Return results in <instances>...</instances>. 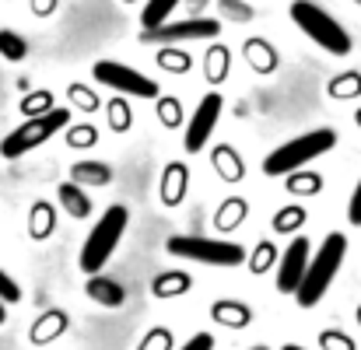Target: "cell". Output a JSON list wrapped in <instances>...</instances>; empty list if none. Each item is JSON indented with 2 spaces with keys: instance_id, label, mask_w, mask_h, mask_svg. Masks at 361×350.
Wrapping results in <instances>:
<instances>
[{
  "instance_id": "obj_11",
  "label": "cell",
  "mask_w": 361,
  "mask_h": 350,
  "mask_svg": "<svg viewBox=\"0 0 361 350\" xmlns=\"http://www.w3.org/2000/svg\"><path fill=\"white\" fill-rule=\"evenodd\" d=\"M190 193V168L183 161H169L165 172H161V186H158V196L165 207H179Z\"/></svg>"
},
{
  "instance_id": "obj_8",
  "label": "cell",
  "mask_w": 361,
  "mask_h": 350,
  "mask_svg": "<svg viewBox=\"0 0 361 350\" xmlns=\"http://www.w3.org/2000/svg\"><path fill=\"white\" fill-rule=\"evenodd\" d=\"M221 32L218 18H186V21H165L151 32H140V42H158V46H172V42H193V39H214Z\"/></svg>"
},
{
  "instance_id": "obj_20",
  "label": "cell",
  "mask_w": 361,
  "mask_h": 350,
  "mask_svg": "<svg viewBox=\"0 0 361 350\" xmlns=\"http://www.w3.org/2000/svg\"><path fill=\"white\" fill-rule=\"evenodd\" d=\"M305 221H309L305 207H302V204H288V207H281V211L270 218V228L277 235H291V238H295V235L305 228Z\"/></svg>"
},
{
  "instance_id": "obj_4",
  "label": "cell",
  "mask_w": 361,
  "mask_h": 350,
  "mask_svg": "<svg viewBox=\"0 0 361 350\" xmlns=\"http://www.w3.org/2000/svg\"><path fill=\"white\" fill-rule=\"evenodd\" d=\"M291 21L316 42V46H323L326 53H334V56H348L355 46H351V35L344 32V25L337 21V18H330L319 4H312V0H295L291 4Z\"/></svg>"
},
{
  "instance_id": "obj_33",
  "label": "cell",
  "mask_w": 361,
  "mask_h": 350,
  "mask_svg": "<svg viewBox=\"0 0 361 350\" xmlns=\"http://www.w3.org/2000/svg\"><path fill=\"white\" fill-rule=\"evenodd\" d=\"M319 347L323 350H358V344L344 330H323L319 333Z\"/></svg>"
},
{
  "instance_id": "obj_24",
  "label": "cell",
  "mask_w": 361,
  "mask_h": 350,
  "mask_svg": "<svg viewBox=\"0 0 361 350\" xmlns=\"http://www.w3.org/2000/svg\"><path fill=\"white\" fill-rule=\"evenodd\" d=\"M281 259V252H277V245L274 242H256V249L245 256V266H249V273L252 277H263V273H270L274 270V263Z\"/></svg>"
},
{
  "instance_id": "obj_27",
  "label": "cell",
  "mask_w": 361,
  "mask_h": 350,
  "mask_svg": "<svg viewBox=\"0 0 361 350\" xmlns=\"http://www.w3.org/2000/svg\"><path fill=\"white\" fill-rule=\"evenodd\" d=\"M326 95L337 99V102H348V99H358L361 95V74L358 70H348V74H337L330 85H326Z\"/></svg>"
},
{
  "instance_id": "obj_25",
  "label": "cell",
  "mask_w": 361,
  "mask_h": 350,
  "mask_svg": "<svg viewBox=\"0 0 361 350\" xmlns=\"http://www.w3.org/2000/svg\"><path fill=\"white\" fill-rule=\"evenodd\" d=\"M56 232V211L46 204V200H39L35 207H32V218H28V235L32 238H49V235Z\"/></svg>"
},
{
  "instance_id": "obj_32",
  "label": "cell",
  "mask_w": 361,
  "mask_h": 350,
  "mask_svg": "<svg viewBox=\"0 0 361 350\" xmlns=\"http://www.w3.org/2000/svg\"><path fill=\"white\" fill-rule=\"evenodd\" d=\"M154 102H158V119H161V126H169V130L183 126V106H179L176 99H154Z\"/></svg>"
},
{
  "instance_id": "obj_10",
  "label": "cell",
  "mask_w": 361,
  "mask_h": 350,
  "mask_svg": "<svg viewBox=\"0 0 361 350\" xmlns=\"http://www.w3.org/2000/svg\"><path fill=\"white\" fill-rule=\"evenodd\" d=\"M309 259H312L309 238H305V235H295L291 245H288V249L281 252V259H277V291H281V294H295V291H298Z\"/></svg>"
},
{
  "instance_id": "obj_45",
  "label": "cell",
  "mask_w": 361,
  "mask_h": 350,
  "mask_svg": "<svg viewBox=\"0 0 361 350\" xmlns=\"http://www.w3.org/2000/svg\"><path fill=\"white\" fill-rule=\"evenodd\" d=\"M0 323H4V308H0Z\"/></svg>"
},
{
  "instance_id": "obj_41",
  "label": "cell",
  "mask_w": 361,
  "mask_h": 350,
  "mask_svg": "<svg viewBox=\"0 0 361 350\" xmlns=\"http://www.w3.org/2000/svg\"><path fill=\"white\" fill-rule=\"evenodd\" d=\"M56 7V0H35V14H49Z\"/></svg>"
},
{
  "instance_id": "obj_23",
  "label": "cell",
  "mask_w": 361,
  "mask_h": 350,
  "mask_svg": "<svg viewBox=\"0 0 361 350\" xmlns=\"http://www.w3.org/2000/svg\"><path fill=\"white\" fill-rule=\"evenodd\" d=\"M204 70H207V81H211V85H221V81L228 77V70H232V53H228V46L214 42V46L207 49V56H204Z\"/></svg>"
},
{
  "instance_id": "obj_44",
  "label": "cell",
  "mask_w": 361,
  "mask_h": 350,
  "mask_svg": "<svg viewBox=\"0 0 361 350\" xmlns=\"http://www.w3.org/2000/svg\"><path fill=\"white\" fill-rule=\"evenodd\" d=\"M355 315H358V330H361V305H358V312H355Z\"/></svg>"
},
{
  "instance_id": "obj_5",
  "label": "cell",
  "mask_w": 361,
  "mask_h": 350,
  "mask_svg": "<svg viewBox=\"0 0 361 350\" xmlns=\"http://www.w3.org/2000/svg\"><path fill=\"white\" fill-rule=\"evenodd\" d=\"M169 256L190 259V263H204V266H242L245 263V249L239 242H225V238H200V235H172L165 242Z\"/></svg>"
},
{
  "instance_id": "obj_42",
  "label": "cell",
  "mask_w": 361,
  "mask_h": 350,
  "mask_svg": "<svg viewBox=\"0 0 361 350\" xmlns=\"http://www.w3.org/2000/svg\"><path fill=\"white\" fill-rule=\"evenodd\" d=\"M281 350H305V347H298V344H284Z\"/></svg>"
},
{
  "instance_id": "obj_43",
  "label": "cell",
  "mask_w": 361,
  "mask_h": 350,
  "mask_svg": "<svg viewBox=\"0 0 361 350\" xmlns=\"http://www.w3.org/2000/svg\"><path fill=\"white\" fill-rule=\"evenodd\" d=\"M355 123H358V130H361V109H358V113H355Z\"/></svg>"
},
{
  "instance_id": "obj_15",
  "label": "cell",
  "mask_w": 361,
  "mask_h": 350,
  "mask_svg": "<svg viewBox=\"0 0 361 350\" xmlns=\"http://www.w3.org/2000/svg\"><path fill=\"white\" fill-rule=\"evenodd\" d=\"M67 326H71V315H67L63 308H49L42 319H35V326H32V344L46 347V344L60 340V337L67 333Z\"/></svg>"
},
{
  "instance_id": "obj_30",
  "label": "cell",
  "mask_w": 361,
  "mask_h": 350,
  "mask_svg": "<svg viewBox=\"0 0 361 350\" xmlns=\"http://www.w3.org/2000/svg\"><path fill=\"white\" fill-rule=\"evenodd\" d=\"M106 123H109V130H113V133H126V130L133 126V113H130V106H126L123 99H113V102L106 106Z\"/></svg>"
},
{
  "instance_id": "obj_21",
  "label": "cell",
  "mask_w": 361,
  "mask_h": 350,
  "mask_svg": "<svg viewBox=\"0 0 361 350\" xmlns=\"http://www.w3.org/2000/svg\"><path fill=\"white\" fill-rule=\"evenodd\" d=\"M284 189H288L291 196L309 200V196L323 193V175H319V172H305V168H298V172L284 175Z\"/></svg>"
},
{
  "instance_id": "obj_29",
  "label": "cell",
  "mask_w": 361,
  "mask_h": 350,
  "mask_svg": "<svg viewBox=\"0 0 361 350\" xmlns=\"http://www.w3.org/2000/svg\"><path fill=\"white\" fill-rule=\"evenodd\" d=\"M0 56H4V60H11V63H21V60L28 56V46H25V39H21L18 32L4 28V32H0Z\"/></svg>"
},
{
  "instance_id": "obj_16",
  "label": "cell",
  "mask_w": 361,
  "mask_h": 350,
  "mask_svg": "<svg viewBox=\"0 0 361 350\" xmlns=\"http://www.w3.org/2000/svg\"><path fill=\"white\" fill-rule=\"evenodd\" d=\"M245 218H249V200L245 196H225L214 211V228L218 232H235V228L245 225Z\"/></svg>"
},
{
  "instance_id": "obj_12",
  "label": "cell",
  "mask_w": 361,
  "mask_h": 350,
  "mask_svg": "<svg viewBox=\"0 0 361 350\" xmlns=\"http://www.w3.org/2000/svg\"><path fill=\"white\" fill-rule=\"evenodd\" d=\"M211 319L225 330H245L252 323V308L245 301H235V298H218L211 305Z\"/></svg>"
},
{
  "instance_id": "obj_31",
  "label": "cell",
  "mask_w": 361,
  "mask_h": 350,
  "mask_svg": "<svg viewBox=\"0 0 361 350\" xmlns=\"http://www.w3.org/2000/svg\"><path fill=\"white\" fill-rule=\"evenodd\" d=\"M172 347H176V340H172V330H165V326L147 330V337L137 344V350H172Z\"/></svg>"
},
{
  "instance_id": "obj_18",
  "label": "cell",
  "mask_w": 361,
  "mask_h": 350,
  "mask_svg": "<svg viewBox=\"0 0 361 350\" xmlns=\"http://www.w3.org/2000/svg\"><path fill=\"white\" fill-rule=\"evenodd\" d=\"M242 53H245V63H249L256 74H274V70H277V49H274L270 42H263V39H245Z\"/></svg>"
},
{
  "instance_id": "obj_48",
  "label": "cell",
  "mask_w": 361,
  "mask_h": 350,
  "mask_svg": "<svg viewBox=\"0 0 361 350\" xmlns=\"http://www.w3.org/2000/svg\"><path fill=\"white\" fill-rule=\"evenodd\" d=\"M358 4H361V0H358Z\"/></svg>"
},
{
  "instance_id": "obj_2",
  "label": "cell",
  "mask_w": 361,
  "mask_h": 350,
  "mask_svg": "<svg viewBox=\"0 0 361 350\" xmlns=\"http://www.w3.org/2000/svg\"><path fill=\"white\" fill-rule=\"evenodd\" d=\"M334 147H337V130H330V126L309 130V133H302V137L281 144L277 151H270V154L263 158V175H270V179H277V175H291V172L305 168L309 161L330 154Z\"/></svg>"
},
{
  "instance_id": "obj_22",
  "label": "cell",
  "mask_w": 361,
  "mask_h": 350,
  "mask_svg": "<svg viewBox=\"0 0 361 350\" xmlns=\"http://www.w3.org/2000/svg\"><path fill=\"white\" fill-rule=\"evenodd\" d=\"M56 196H60V204H63V211H67L71 218L85 221V218L92 214V200H88V193H85L81 186H74V182H63V186L56 189Z\"/></svg>"
},
{
  "instance_id": "obj_28",
  "label": "cell",
  "mask_w": 361,
  "mask_h": 350,
  "mask_svg": "<svg viewBox=\"0 0 361 350\" xmlns=\"http://www.w3.org/2000/svg\"><path fill=\"white\" fill-rule=\"evenodd\" d=\"M158 67H161V70H169V74H190L193 60H190V53H183V49L161 46V53H158Z\"/></svg>"
},
{
  "instance_id": "obj_6",
  "label": "cell",
  "mask_w": 361,
  "mask_h": 350,
  "mask_svg": "<svg viewBox=\"0 0 361 350\" xmlns=\"http://www.w3.org/2000/svg\"><path fill=\"white\" fill-rule=\"evenodd\" d=\"M71 126V109H49V113H42V116H32L25 119L18 130H11L7 137H4V144H0V154L11 161V158H21V154H28V151H35L39 144H46L53 133H60V130H67Z\"/></svg>"
},
{
  "instance_id": "obj_47",
  "label": "cell",
  "mask_w": 361,
  "mask_h": 350,
  "mask_svg": "<svg viewBox=\"0 0 361 350\" xmlns=\"http://www.w3.org/2000/svg\"><path fill=\"white\" fill-rule=\"evenodd\" d=\"M126 4H133V0H126Z\"/></svg>"
},
{
  "instance_id": "obj_35",
  "label": "cell",
  "mask_w": 361,
  "mask_h": 350,
  "mask_svg": "<svg viewBox=\"0 0 361 350\" xmlns=\"http://www.w3.org/2000/svg\"><path fill=\"white\" fill-rule=\"evenodd\" d=\"M71 102L81 106V113H95V109H99V95L88 92L85 85H71Z\"/></svg>"
},
{
  "instance_id": "obj_17",
  "label": "cell",
  "mask_w": 361,
  "mask_h": 350,
  "mask_svg": "<svg viewBox=\"0 0 361 350\" xmlns=\"http://www.w3.org/2000/svg\"><path fill=\"white\" fill-rule=\"evenodd\" d=\"M85 291H88V298L95 301V305H102V308H120L123 301H126V291H123L116 280H109V277H102V273H95V277H88V284H85Z\"/></svg>"
},
{
  "instance_id": "obj_14",
  "label": "cell",
  "mask_w": 361,
  "mask_h": 350,
  "mask_svg": "<svg viewBox=\"0 0 361 350\" xmlns=\"http://www.w3.org/2000/svg\"><path fill=\"white\" fill-rule=\"evenodd\" d=\"M193 291V277L186 270H165L151 280V294L158 301H169V298H179V294H190Z\"/></svg>"
},
{
  "instance_id": "obj_19",
  "label": "cell",
  "mask_w": 361,
  "mask_h": 350,
  "mask_svg": "<svg viewBox=\"0 0 361 350\" xmlns=\"http://www.w3.org/2000/svg\"><path fill=\"white\" fill-rule=\"evenodd\" d=\"M71 182L74 186H109L113 182V168L106 161H78L71 168Z\"/></svg>"
},
{
  "instance_id": "obj_36",
  "label": "cell",
  "mask_w": 361,
  "mask_h": 350,
  "mask_svg": "<svg viewBox=\"0 0 361 350\" xmlns=\"http://www.w3.org/2000/svg\"><path fill=\"white\" fill-rule=\"evenodd\" d=\"M21 109L28 113V119L42 116V113H49V109H53V99H49V92H35V95H28V99H25V106H21Z\"/></svg>"
},
{
  "instance_id": "obj_38",
  "label": "cell",
  "mask_w": 361,
  "mask_h": 350,
  "mask_svg": "<svg viewBox=\"0 0 361 350\" xmlns=\"http://www.w3.org/2000/svg\"><path fill=\"white\" fill-rule=\"evenodd\" d=\"M0 301H7V305H14V301H21V287L0 270Z\"/></svg>"
},
{
  "instance_id": "obj_26",
  "label": "cell",
  "mask_w": 361,
  "mask_h": 350,
  "mask_svg": "<svg viewBox=\"0 0 361 350\" xmlns=\"http://www.w3.org/2000/svg\"><path fill=\"white\" fill-rule=\"evenodd\" d=\"M179 4H183V0H147V4H144V11H140V25H144V32H151V28L165 25V21H169V14H172Z\"/></svg>"
},
{
  "instance_id": "obj_7",
  "label": "cell",
  "mask_w": 361,
  "mask_h": 350,
  "mask_svg": "<svg viewBox=\"0 0 361 350\" xmlns=\"http://www.w3.org/2000/svg\"><path fill=\"white\" fill-rule=\"evenodd\" d=\"M92 77L102 85V88H113V92H120V95H133V99H161V92H158V85L147 77V74H140V70H133V67H126L120 60H99L95 67H92Z\"/></svg>"
},
{
  "instance_id": "obj_46",
  "label": "cell",
  "mask_w": 361,
  "mask_h": 350,
  "mask_svg": "<svg viewBox=\"0 0 361 350\" xmlns=\"http://www.w3.org/2000/svg\"><path fill=\"white\" fill-rule=\"evenodd\" d=\"M252 350H270V347H252Z\"/></svg>"
},
{
  "instance_id": "obj_13",
  "label": "cell",
  "mask_w": 361,
  "mask_h": 350,
  "mask_svg": "<svg viewBox=\"0 0 361 350\" xmlns=\"http://www.w3.org/2000/svg\"><path fill=\"white\" fill-rule=\"evenodd\" d=\"M211 165H214L218 179H225V182H232V186L245 179V161L239 158V151H235L232 144H218V147L211 151Z\"/></svg>"
},
{
  "instance_id": "obj_1",
  "label": "cell",
  "mask_w": 361,
  "mask_h": 350,
  "mask_svg": "<svg viewBox=\"0 0 361 350\" xmlns=\"http://www.w3.org/2000/svg\"><path fill=\"white\" fill-rule=\"evenodd\" d=\"M344 256H348V238L341 232L326 235L323 245H319V252L309 259L305 277H302V284H298V291H295V301H298L302 308H316V305L323 301V294L330 291L334 277L341 273Z\"/></svg>"
},
{
  "instance_id": "obj_39",
  "label": "cell",
  "mask_w": 361,
  "mask_h": 350,
  "mask_svg": "<svg viewBox=\"0 0 361 350\" xmlns=\"http://www.w3.org/2000/svg\"><path fill=\"white\" fill-rule=\"evenodd\" d=\"M348 221L361 228V182L355 186V193H351V204H348Z\"/></svg>"
},
{
  "instance_id": "obj_40",
  "label": "cell",
  "mask_w": 361,
  "mask_h": 350,
  "mask_svg": "<svg viewBox=\"0 0 361 350\" xmlns=\"http://www.w3.org/2000/svg\"><path fill=\"white\" fill-rule=\"evenodd\" d=\"M179 350H214V337L211 333H197L190 344H183Z\"/></svg>"
},
{
  "instance_id": "obj_3",
  "label": "cell",
  "mask_w": 361,
  "mask_h": 350,
  "mask_svg": "<svg viewBox=\"0 0 361 350\" xmlns=\"http://www.w3.org/2000/svg\"><path fill=\"white\" fill-rule=\"evenodd\" d=\"M126 225H130V211H126V207H109V211L95 221L88 242L81 245V259H78L81 270H85L88 277H95V273L106 270V263H109V256L116 252V245H120Z\"/></svg>"
},
{
  "instance_id": "obj_34",
  "label": "cell",
  "mask_w": 361,
  "mask_h": 350,
  "mask_svg": "<svg viewBox=\"0 0 361 350\" xmlns=\"http://www.w3.org/2000/svg\"><path fill=\"white\" fill-rule=\"evenodd\" d=\"M67 144L71 147H95L99 144V130L95 126H71L67 130Z\"/></svg>"
},
{
  "instance_id": "obj_37",
  "label": "cell",
  "mask_w": 361,
  "mask_h": 350,
  "mask_svg": "<svg viewBox=\"0 0 361 350\" xmlns=\"http://www.w3.org/2000/svg\"><path fill=\"white\" fill-rule=\"evenodd\" d=\"M218 7H221L228 18H235V21H249V18H252V7H245L239 0H218Z\"/></svg>"
},
{
  "instance_id": "obj_9",
  "label": "cell",
  "mask_w": 361,
  "mask_h": 350,
  "mask_svg": "<svg viewBox=\"0 0 361 350\" xmlns=\"http://www.w3.org/2000/svg\"><path fill=\"white\" fill-rule=\"evenodd\" d=\"M221 109H225V102H221L218 92H211V95L200 99V106L193 109V116L186 123V133H183V147L190 154H200L207 147V140H211V133H214V126L221 119Z\"/></svg>"
}]
</instances>
